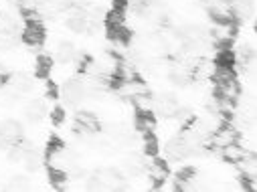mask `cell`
Returning a JSON list of instances; mask_svg holds the SVG:
<instances>
[{
	"instance_id": "ba28073f",
	"label": "cell",
	"mask_w": 257,
	"mask_h": 192,
	"mask_svg": "<svg viewBox=\"0 0 257 192\" xmlns=\"http://www.w3.org/2000/svg\"><path fill=\"white\" fill-rule=\"evenodd\" d=\"M235 35H237V23L235 21H231V23H215L213 33H211L213 41L219 47H227L233 41Z\"/></svg>"
},
{
	"instance_id": "5bb4252c",
	"label": "cell",
	"mask_w": 257,
	"mask_h": 192,
	"mask_svg": "<svg viewBox=\"0 0 257 192\" xmlns=\"http://www.w3.org/2000/svg\"><path fill=\"white\" fill-rule=\"evenodd\" d=\"M7 85L13 87L17 93H29V91L35 87V79H33V75L21 71V73H13V75H9Z\"/></svg>"
},
{
	"instance_id": "2e32d148",
	"label": "cell",
	"mask_w": 257,
	"mask_h": 192,
	"mask_svg": "<svg viewBox=\"0 0 257 192\" xmlns=\"http://www.w3.org/2000/svg\"><path fill=\"white\" fill-rule=\"evenodd\" d=\"M23 164H25L27 172H37V170H41V166L45 164V154H43L41 150H37L35 146H29V148L25 150Z\"/></svg>"
},
{
	"instance_id": "d6986e66",
	"label": "cell",
	"mask_w": 257,
	"mask_h": 192,
	"mask_svg": "<svg viewBox=\"0 0 257 192\" xmlns=\"http://www.w3.org/2000/svg\"><path fill=\"white\" fill-rule=\"evenodd\" d=\"M219 152H221V156H223L229 164H239L241 160H245V158L249 156V152H247L245 148H241L237 142H235V144H229V146H225V148H221Z\"/></svg>"
},
{
	"instance_id": "836d02e7",
	"label": "cell",
	"mask_w": 257,
	"mask_h": 192,
	"mask_svg": "<svg viewBox=\"0 0 257 192\" xmlns=\"http://www.w3.org/2000/svg\"><path fill=\"white\" fill-rule=\"evenodd\" d=\"M0 73H9V71H7V65H5V63H0Z\"/></svg>"
},
{
	"instance_id": "d4e9b609",
	"label": "cell",
	"mask_w": 257,
	"mask_h": 192,
	"mask_svg": "<svg viewBox=\"0 0 257 192\" xmlns=\"http://www.w3.org/2000/svg\"><path fill=\"white\" fill-rule=\"evenodd\" d=\"M130 101H132L136 111H152V95H150V91L148 93H140V95L132 97Z\"/></svg>"
},
{
	"instance_id": "8992f818",
	"label": "cell",
	"mask_w": 257,
	"mask_h": 192,
	"mask_svg": "<svg viewBox=\"0 0 257 192\" xmlns=\"http://www.w3.org/2000/svg\"><path fill=\"white\" fill-rule=\"evenodd\" d=\"M176 109H178L176 95H172V93H158V95H152V111H154V113L164 115V117H172Z\"/></svg>"
},
{
	"instance_id": "30bf717a",
	"label": "cell",
	"mask_w": 257,
	"mask_h": 192,
	"mask_svg": "<svg viewBox=\"0 0 257 192\" xmlns=\"http://www.w3.org/2000/svg\"><path fill=\"white\" fill-rule=\"evenodd\" d=\"M146 174H148V178H150V182H152L154 186H164V184H166V180H168V176H170L166 162H164V160H160L158 156H154V160L148 164Z\"/></svg>"
},
{
	"instance_id": "9a60e30c",
	"label": "cell",
	"mask_w": 257,
	"mask_h": 192,
	"mask_svg": "<svg viewBox=\"0 0 257 192\" xmlns=\"http://www.w3.org/2000/svg\"><path fill=\"white\" fill-rule=\"evenodd\" d=\"M65 25L69 31L81 35V33H87V27H89V17L83 13V11H73L67 15L65 19Z\"/></svg>"
},
{
	"instance_id": "603a6c76",
	"label": "cell",
	"mask_w": 257,
	"mask_h": 192,
	"mask_svg": "<svg viewBox=\"0 0 257 192\" xmlns=\"http://www.w3.org/2000/svg\"><path fill=\"white\" fill-rule=\"evenodd\" d=\"M19 13L27 19H37L39 13V0H15Z\"/></svg>"
},
{
	"instance_id": "52a82bcc",
	"label": "cell",
	"mask_w": 257,
	"mask_h": 192,
	"mask_svg": "<svg viewBox=\"0 0 257 192\" xmlns=\"http://www.w3.org/2000/svg\"><path fill=\"white\" fill-rule=\"evenodd\" d=\"M97 176L101 178V184H103V190H125L127 184H125V176L115 170V168H103V170H97Z\"/></svg>"
},
{
	"instance_id": "3957f363",
	"label": "cell",
	"mask_w": 257,
	"mask_h": 192,
	"mask_svg": "<svg viewBox=\"0 0 257 192\" xmlns=\"http://www.w3.org/2000/svg\"><path fill=\"white\" fill-rule=\"evenodd\" d=\"M207 13H209L213 23H231V21H235L229 0H207Z\"/></svg>"
},
{
	"instance_id": "44dd1931",
	"label": "cell",
	"mask_w": 257,
	"mask_h": 192,
	"mask_svg": "<svg viewBox=\"0 0 257 192\" xmlns=\"http://www.w3.org/2000/svg\"><path fill=\"white\" fill-rule=\"evenodd\" d=\"M0 35H19V21L11 13H0Z\"/></svg>"
},
{
	"instance_id": "9c48e42d",
	"label": "cell",
	"mask_w": 257,
	"mask_h": 192,
	"mask_svg": "<svg viewBox=\"0 0 257 192\" xmlns=\"http://www.w3.org/2000/svg\"><path fill=\"white\" fill-rule=\"evenodd\" d=\"M75 132L83 134V136L97 134L99 132V119L91 111H79L75 117Z\"/></svg>"
},
{
	"instance_id": "4fadbf2b",
	"label": "cell",
	"mask_w": 257,
	"mask_h": 192,
	"mask_svg": "<svg viewBox=\"0 0 257 192\" xmlns=\"http://www.w3.org/2000/svg\"><path fill=\"white\" fill-rule=\"evenodd\" d=\"M123 168H125V172H127V176H130V178L142 176L146 172V168H148L146 154H132L130 158H125Z\"/></svg>"
},
{
	"instance_id": "277c9868",
	"label": "cell",
	"mask_w": 257,
	"mask_h": 192,
	"mask_svg": "<svg viewBox=\"0 0 257 192\" xmlns=\"http://www.w3.org/2000/svg\"><path fill=\"white\" fill-rule=\"evenodd\" d=\"M0 138H3L9 146L19 144L25 138L23 123L17 121V119H5V121H0Z\"/></svg>"
},
{
	"instance_id": "4dcf8cb0",
	"label": "cell",
	"mask_w": 257,
	"mask_h": 192,
	"mask_svg": "<svg viewBox=\"0 0 257 192\" xmlns=\"http://www.w3.org/2000/svg\"><path fill=\"white\" fill-rule=\"evenodd\" d=\"M51 119H53V123H63V119H65V109H63V107H55L51 111Z\"/></svg>"
},
{
	"instance_id": "7c38bea8",
	"label": "cell",
	"mask_w": 257,
	"mask_h": 192,
	"mask_svg": "<svg viewBox=\"0 0 257 192\" xmlns=\"http://www.w3.org/2000/svg\"><path fill=\"white\" fill-rule=\"evenodd\" d=\"M164 152H166V156H168V160H176V162H180V160H184V158H188V156H192V150H190V146L178 136V138H174V140H170L168 144H166V148H164Z\"/></svg>"
},
{
	"instance_id": "5b68a950",
	"label": "cell",
	"mask_w": 257,
	"mask_h": 192,
	"mask_svg": "<svg viewBox=\"0 0 257 192\" xmlns=\"http://www.w3.org/2000/svg\"><path fill=\"white\" fill-rule=\"evenodd\" d=\"M21 39L29 47H41L45 43V29H43L41 21L39 19H29L27 27L21 31Z\"/></svg>"
},
{
	"instance_id": "484cf974",
	"label": "cell",
	"mask_w": 257,
	"mask_h": 192,
	"mask_svg": "<svg viewBox=\"0 0 257 192\" xmlns=\"http://www.w3.org/2000/svg\"><path fill=\"white\" fill-rule=\"evenodd\" d=\"M51 67H53V61L51 57H39L37 59V65H35V73L39 77H47L51 73Z\"/></svg>"
},
{
	"instance_id": "e0dca14e",
	"label": "cell",
	"mask_w": 257,
	"mask_h": 192,
	"mask_svg": "<svg viewBox=\"0 0 257 192\" xmlns=\"http://www.w3.org/2000/svg\"><path fill=\"white\" fill-rule=\"evenodd\" d=\"M25 117H27V121H31V123L43 121V119L47 117V105H45V101H43V99H33V101H29V105L25 107Z\"/></svg>"
},
{
	"instance_id": "f546056e",
	"label": "cell",
	"mask_w": 257,
	"mask_h": 192,
	"mask_svg": "<svg viewBox=\"0 0 257 192\" xmlns=\"http://www.w3.org/2000/svg\"><path fill=\"white\" fill-rule=\"evenodd\" d=\"M45 5L53 11H65L71 7V0H45Z\"/></svg>"
},
{
	"instance_id": "ac0fdd59",
	"label": "cell",
	"mask_w": 257,
	"mask_h": 192,
	"mask_svg": "<svg viewBox=\"0 0 257 192\" xmlns=\"http://www.w3.org/2000/svg\"><path fill=\"white\" fill-rule=\"evenodd\" d=\"M136 127L138 132H142L144 136L146 134H154L156 130V117H154V111H136Z\"/></svg>"
},
{
	"instance_id": "1f68e13d",
	"label": "cell",
	"mask_w": 257,
	"mask_h": 192,
	"mask_svg": "<svg viewBox=\"0 0 257 192\" xmlns=\"http://www.w3.org/2000/svg\"><path fill=\"white\" fill-rule=\"evenodd\" d=\"M47 97H51V99L59 97V89H57L53 83H49V85H47Z\"/></svg>"
},
{
	"instance_id": "f1b7e54d",
	"label": "cell",
	"mask_w": 257,
	"mask_h": 192,
	"mask_svg": "<svg viewBox=\"0 0 257 192\" xmlns=\"http://www.w3.org/2000/svg\"><path fill=\"white\" fill-rule=\"evenodd\" d=\"M148 5H150V0H127V9H132L138 15H142Z\"/></svg>"
},
{
	"instance_id": "d6a6232c",
	"label": "cell",
	"mask_w": 257,
	"mask_h": 192,
	"mask_svg": "<svg viewBox=\"0 0 257 192\" xmlns=\"http://www.w3.org/2000/svg\"><path fill=\"white\" fill-rule=\"evenodd\" d=\"M7 81H9V73H0V89H5Z\"/></svg>"
},
{
	"instance_id": "4316f807",
	"label": "cell",
	"mask_w": 257,
	"mask_h": 192,
	"mask_svg": "<svg viewBox=\"0 0 257 192\" xmlns=\"http://www.w3.org/2000/svg\"><path fill=\"white\" fill-rule=\"evenodd\" d=\"M61 150H65V144H63V140H59L57 136H51V140H49V144H47L45 156H47V158H49V156H55V154H59Z\"/></svg>"
},
{
	"instance_id": "83f0119b",
	"label": "cell",
	"mask_w": 257,
	"mask_h": 192,
	"mask_svg": "<svg viewBox=\"0 0 257 192\" xmlns=\"http://www.w3.org/2000/svg\"><path fill=\"white\" fill-rule=\"evenodd\" d=\"M85 190H91V192H97V190H103V184H101V178L97 176V172L85 178Z\"/></svg>"
},
{
	"instance_id": "6da1fadb",
	"label": "cell",
	"mask_w": 257,
	"mask_h": 192,
	"mask_svg": "<svg viewBox=\"0 0 257 192\" xmlns=\"http://www.w3.org/2000/svg\"><path fill=\"white\" fill-rule=\"evenodd\" d=\"M87 95V83H83L77 77H71L67 81H63V85L59 87V97L65 101L67 105H77L85 99Z\"/></svg>"
},
{
	"instance_id": "cb8c5ba5",
	"label": "cell",
	"mask_w": 257,
	"mask_h": 192,
	"mask_svg": "<svg viewBox=\"0 0 257 192\" xmlns=\"http://www.w3.org/2000/svg\"><path fill=\"white\" fill-rule=\"evenodd\" d=\"M31 186H33L31 180L27 176H23V174H17V176L9 178V182L5 184L7 190H31Z\"/></svg>"
},
{
	"instance_id": "ffe728a7",
	"label": "cell",
	"mask_w": 257,
	"mask_h": 192,
	"mask_svg": "<svg viewBox=\"0 0 257 192\" xmlns=\"http://www.w3.org/2000/svg\"><path fill=\"white\" fill-rule=\"evenodd\" d=\"M75 55H77V49H75V45L71 43V41H61L59 45H57V51H55V59L59 61V63H73V59H75Z\"/></svg>"
},
{
	"instance_id": "8fae6325",
	"label": "cell",
	"mask_w": 257,
	"mask_h": 192,
	"mask_svg": "<svg viewBox=\"0 0 257 192\" xmlns=\"http://www.w3.org/2000/svg\"><path fill=\"white\" fill-rule=\"evenodd\" d=\"M231 3V11H233V19L239 23H247L255 17V3L253 0H229Z\"/></svg>"
},
{
	"instance_id": "7402d4cb",
	"label": "cell",
	"mask_w": 257,
	"mask_h": 192,
	"mask_svg": "<svg viewBox=\"0 0 257 192\" xmlns=\"http://www.w3.org/2000/svg\"><path fill=\"white\" fill-rule=\"evenodd\" d=\"M49 182L57 190H65L67 188V182H69V174L65 170H61V168L49 166Z\"/></svg>"
},
{
	"instance_id": "7a4b0ae2",
	"label": "cell",
	"mask_w": 257,
	"mask_h": 192,
	"mask_svg": "<svg viewBox=\"0 0 257 192\" xmlns=\"http://www.w3.org/2000/svg\"><path fill=\"white\" fill-rule=\"evenodd\" d=\"M237 140H239V130L233 127L229 121H225V123H221L219 127H215V130L209 134L207 144L213 150H221V148H225L229 144H235Z\"/></svg>"
}]
</instances>
